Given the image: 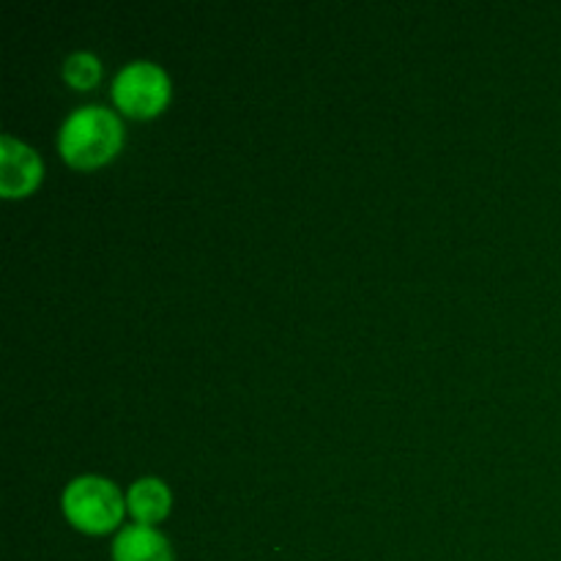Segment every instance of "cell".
I'll list each match as a JSON object with an SVG mask.
<instances>
[{
	"mask_svg": "<svg viewBox=\"0 0 561 561\" xmlns=\"http://www.w3.org/2000/svg\"><path fill=\"white\" fill-rule=\"evenodd\" d=\"M121 121L115 113L99 104H85L77 107L69 118L64 121L58 135L60 153L66 162L77 168H96L115 157L121 148Z\"/></svg>",
	"mask_w": 561,
	"mask_h": 561,
	"instance_id": "cell-1",
	"label": "cell"
},
{
	"mask_svg": "<svg viewBox=\"0 0 561 561\" xmlns=\"http://www.w3.org/2000/svg\"><path fill=\"white\" fill-rule=\"evenodd\" d=\"M64 513L77 529L102 535L121 520L124 499L118 488L104 477H77L64 491Z\"/></svg>",
	"mask_w": 561,
	"mask_h": 561,
	"instance_id": "cell-2",
	"label": "cell"
},
{
	"mask_svg": "<svg viewBox=\"0 0 561 561\" xmlns=\"http://www.w3.org/2000/svg\"><path fill=\"white\" fill-rule=\"evenodd\" d=\"M113 99L124 113L137 118L157 115L170 99V80L151 60H135L115 75Z\"/></svg>",
	"mask_w": 561,
	"mask_h": 561,
	"instance_id": "cell-3",
	"label": "cell"
},
{
	"mask_svg": "<svg viewBox=\"0 0 561 561\" xmlns=\"http://www.w3.org/2000/svg\"><path fill=\"white\" fill-rule=\"evenodd\" d=\"M42 179V159L25 142L3 135L0 140V192L5 197H16L31 192Z\"/></svg>",
	"mask_w": 561,
	"mask_h": 561,
	"instance_id": "cell-4",
	"label": "cell"
},
{
	"mask_svg": "<svg viewBox=\"0 0 561 561\" xmlns=\"http://www.w3.org/2000/svg\"><path fill=\"white\" fill-rule=\"evenodd\" d=\"M115 561H173L170 542L146 524L126 526L113 542Z\"/></svg>",
	"mask_w": 561,
	"mask_h": 561,
	"instance_id": "cell-5",
	"label": "cell"
},
{
	"mask_svg": "<svg viewBox=\"0 0 561 561\" xmlns=\"http://www.w3.org/2000/svg\"><path fill=\"white\" fill-rule=\"evenodd\" d=\"M126 507L135 515L137 524H153V520L164 518L170 510V491L164 488L162 480L153 477H142L126 493Z\"/></svg>",
	"mask_w": 561,
	"mask_h": 561,
	"instance_id": "cell-6",
	"label": "cell"
},
{
	"mask_svg": "<svg viewBox=\"0 0 561 561\" xmlns=\"http://www.w3.org/2000/svg\"><path fill=\"white\" fill-rule=\"evenodd\" d=\"M99 75H102V66H99L96 55L75 53V55H69V58H66L64 77L71 82V85L80 88V91L91 88L93 82L99 80Z\"/></svg>",
	"mask_w": 561,
	"mask_h": 561,
	"instance_id": "cell-7",
	"label": "cell"
}]
</instances>
